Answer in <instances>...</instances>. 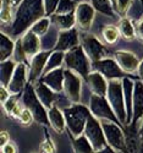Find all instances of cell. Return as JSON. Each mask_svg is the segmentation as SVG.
Returning <instances> with one entry per match:
<instances>
[{"label":"cell","instance_id":"cell-43","mask_svg":"<svg viewBox=\"0 0 143 153\" xmlns=\"http://www.w3.org/2000/svg\"><path fill=\"white\" fill-rule=\"evenodd\" d=\"M7 138H9V137H7ZM7 138H6V134L3 132V134H1V146H5V143L7 142Z\"/></svg>","mask_w":143,"mask_h":153},{"label":"cell","instance_id":"cell-1","mask_svg":"<svg viewBox=\"0 0 143 153\" xmlns=\"http://www.w3.org/2000/svg\"><path fill=\"white\" fill-rule=\"evenodd\" d=\"M43 0H22L12 25V33L19 36L44 15Z\"/></svg>","mask_w":143,"mask_h":153},{"label":"cell","instance_id":"cell-3","mask_svg":"<svg viewBox=\"0 0 143 153\" xmlns=\"http://www.w3.org/2000/svg\"><path fill=\"white\" fill-rule=\"evenodd\" d=\"M108 99H109V103L113 107L119 121L121 124H127V111H126V105H125L122 83H120L116 79L109 82Z\"/></svg>","mask_w":143,"mask_h":153},{"label":"cell","instance_id":"cell-19","mask_svg":"<svg viewBox=\"0 0 143 153\" xmlns=\"http://www.w3.org/2000/svg\"><path fill=\"white\" fill-rule=\"evenodd\" d=\"M64 79H65L64 70L58 68V69H54V70L49 71L48 74H45L42 81L45 85H48L51 90H54L55 92H60L64 90Z\"/></svg>","mask_w":143,"mask_h":153},{"label":"cell","instance_id":"cell-47","mask_svg":"<svg viewBox=\"0 0 143 153\" xmlns=\"http://www.w3.org/2000/svg\"><path fill=\"white\" fill-rule=\"evenodd\" d=\"M141 1H142V3H143V0H141Z\"/></svg>","mask_w":143,"mask_h":153},{"label":"cell","instance_id":"cell-24","mask_svg":"<svg viewBox=\"0 0 143 153\" xmlns=\"http://www.w3.org/2000/svg\"><path fill=\"white\" fill-rule=\"evenodd\" d=\"M51 21L64 31L70 30L76 22V15L73 12H71V14H54V16L51 17Z\"/></svg>","mask_w":143,"mask_h":153},{"label":"cell","instance_id":"cell-39","mask_svg":"<svg viewBox=\"0 0 143 153\" xmlns=\"http://www.w3.org/2000/svg\"><path fill=\"white\" fill-rule=\"evenodd\" d=\"M7 99H9V93H7V90L5 88V86H1V103L4 104Z\"/></svg>","mask_w":143,"mask_h":153},{"label":"cell","instance_id":"cell-14","mask_svg":"<svg viewBox=\"0 0 143 153\" xmlns=\"http://www.w3.org/2000/svg\"><path fill=\"white\" fill-rule=\"evenodd\" d=\"M76 45H79V32L75 28H70L60 33L58 43L55 45V50L64 52V50L72 49Z\"/></svg>","mask_w":143,"mask_h":153},{"label":"cell","instance_id":"cell-26","mask_svg":"<svg viewBox=\"0 0 143 153\" xmlns=\"http://www.w3.org/2000/svg\"><path fill=\"white\" fill-rule=\"evenodd\" d=\"M0 42H1L0 43V60L5 61L14 52V43L4 33L0 34Z\"/></svg>","mask_w":143,"mask_h":153},{"label":"cell","instance_id":"cell-11","mask_svg":"<svg viewBox=\"0 0 143 153\" xmlns=\"http://www.w3.org/2000/svg\"><path fill=\"white\" fill-rule=\"evenodd\" d=\"M94 17V7L88 4H80L76 9V21L79 27L83 31H88L90 28Z\"/></svg>","mask_w":143,"mask_h":153},{"label":"cell","instance_id":"cell-32","mask_svg":"<svg viewBox=\"0 0 143 153\" xmlns=\"http://www.w3.org/2000/svg\"><path fill=\"white\" fill-rule=\"evenodd\" d=\"M119 32H120V31L116 28V27H114V26H108V27L104 28V31H103V37H104V39H105L107 43L113 44V43L116 42V39H118Z\"/></svg>","mask_w":143,"mask_h":153},{"label":"cell","instance_id":"cell-29","mask_svg":"<svg viewBox=\"0 0 143 153\" xmlns=\"http://www.w3.org/2000/svg\"><path fill=\"white\" fill-rule=\"evenodd\" d=\"M92 4L97 11L103 12V14L109 15V16H113L111 0H92Z\"/></svg>","mask_w":143,"mask_h":153},{"label":"cell","instance_id":"cell-4","mask_svg":"<svg viewBox=\"0 0 143 153\" xmlns=\"http://www.w3.org/2000/svg\"><path fill=\"white\" fill-rule=\"evenodd\" d=\"M65 62L70 70L77 72L82 77L87 79L89 75V64L87 55L83 50V47L76 45L69 50V53L65 55Z\"/></svg>","mask_w":143,"mask_h":153},{"label":"cell","instance_id":"cell-25","mask_svg":"<svg viewBox=\"0 0 143 153\" xmlns=\"http://www.w3.org/2000/svg\"><path fill=\"white\" fill-rule=\"evenodd\" d=\"M72 145H73V149L76 152L80 153H90L94 152V147L90 143V141L88 140V137L86 135H80L77 138L72 140Z\"/></svg>","mask_w":143,"mask_h":153},{"label":"cell","instance_id":"cell-6","mask_svg":"<svg viewBox=\"0 0 143 153\" xmlns=\"http://www.w3.org/2000/svg\"><path fill=\"white\" fill-rule=\"evenodd\" d=\"M86 136L88 137V140L90 141V143L93 145L94 151L102 152L104 148L107 147V138H105V134H104L102 123H99L98 120H96L94 117L89 115L87 124H86V129H84Z\"/></svg>","mask_w":143,"mask_h":153},{"label":"cell","instance_id":"cell-15","mask_svg":"<svg viewBox=\"0 0 143 153\" xmlns=\"http://www.w3.org/2000/svg\"><path fill=\"white\" fill-rule=\"evenodd\" d=\"M24 85H26V66L23 62H20L16 66L14 75L11 77V81L7 86L9 92H11L12 94H17L23 90Z\"/></svg>","mask_w":143,"mask_h":153},{"label":"cell","instance_id":"cell-30","mask_svg":"<svg viewBox=\"0 0 143 153\" xmlns=\"http://www.w3.org/2000/svg\"><path fill=\"white\" fill-rule=\"evenodd\" d=\"M49 23H50V21L48 19H43L42 17V19H39L38 21H36L32 25V26H31V31L34 32L38 36H43L48 31V28H49Z\"/></svg>","mask_w":143,"mask_h":153},{"label":"cell","instance_id":"cell-21","mask_svg":"<svg viewBox=\"0 0 143 153\" xmlns=\"http://www.w3.org/2000/svg\"><path fill=\"white\" fill-rule=\"evenodd\" d=\"M133 86H135V83L131 80L124 79V81H122V90H124L125 105H126V111H127V124L132 121V111H133Z\"/></svg>","mask_w":143,"mask_h":153},{"label":"cell","instance_id":"cell-46","mask_svg":"<svg viewBox=\"0 0 143 153\" xmlns=\"http://www.w3.org/2000/svg\"><path fill=\"white\" fill-rule=\"evenodd\" d=\"M75 1H80V0H75Z\"/></svg>","mask_w":143,"mask_h":153},{"label":"cell","instance_id":"cell-34","mask_svg":"<svg viewBox=\"0 0 143 153\" xmlns=\"http://www.w3.org/2000/svg\"><path fill=\"white\" fill-rule=\"evenodd\" d=\"M12 4H10L7 0H3L1 5V20L3 22H9L11 20V14H12Z\"/></svg>","mask_w":143,"mask_h":153},{"label":"cell","instance_id":"cell-10","mask_svg":"<svg viewBox=\"0 0 143 153\" xmlns=\"http://www.w3.org/2000/svg\"><path fill=\"white\" fill-rule=\"evenodd\" d=\"M65 79H64V91L67 94V97L77 103L80 100L81 94V80L76 74H73L70 69L64 71Z\"/></svg>","mask_w":143,"mask_h":153},{"label":"cell","instance_id":"cell-38","mask_svg":"<svg viewBox=\"0 0 143 153\" xmlns=\"http://www.w3.org/2000/svg\"><path fill=\"white\" fill-rule=\"evenodd\" d=\"M136 32H137V36L141 38V39H143V19L137 23Z\"/></svg>","mask_w":143,"mask_h":153},{"label":"cell","instance_id":"cell-23","mask_svg":"<svg viewBox=\"0 0 143 153\" xmlns=\"http://www.w3.org/2000/svg\"><path fill=\"white\" fill-rule=\"evenodd\" d=\"M36 92H37L38 98H39L41 102L44 104V107L50 108L51 104H53V102H54V98H55V94L51 92V88L42 81L41 83H38V86L36 88Z\"/></svg>","mask_w":143,"mask_h":153},{"label":"cell","instance_id":"cell-17","mask_svg":"<svg viewBox=\"0 0 143 153\" xmlns=\"http://www.w3.org/2000/svg\"><path fill=\"white\" fill-rule=\"evenodd\" d=\"M49 52H42L38 53L33 56L32 62H31V71H30V81L33 82L39 77V75L42 71H44L47 61L49 59Z\"/></svg>","mask_w":143,"mask_h":153},{"label":"cell","instance_id":"cell-31","mask_svg":"<svg viewBox=\"0 0 143 153\" xmlns=\"http://www.w3.org/2000/svg\"><path fill=\"white\" fill-rule=\"evenodd\" d=\"M119 31L125 38H127V39H131V38H133V36H135V28L132 26V23L126 19L120 22Z\"/></svg>","mask_w":143,"mask_h":153},{"label":"cell","instance_id":"cell-12","mask_svg":"<svg viewBox=\"0 0 143 153\" xmlns=\"http://www.w3.org/2000/svg\"><path fill=\"white\" fill-rule=\"evenodd\" d=\"M83 49L86 50L88 56L93 61L100 60L107 53L105 48L102 45V43L97 39V38L90 37V36H86L83 38Z\"/></svg>","mask_w":143,"mask_h":153},{"label":"cell","instance_id":"cell-8","mask_svg":"<svg viewBox=\"0 0 143 153\" xmlns=\"http://www.w3.org/2000/svg\"><path fill=\"white\" fill-rule=\"evenodd\" d=\"M90 113H92L94 117L108 119V120H111L115 123L119 120L113 107L110 105L109 100H107L105 97L96 94V93L90 97Z\"/></svg>","mask_w":143,"mask_h":153},{"label":"cell","instance_id":"cell-35","mask_svg":"<svg viewBox=\"0 0 143 153\" xmlns=\"http://www.w3.org/2000/svg\"><path fill=\"white\" fill-rule=\"evenodd\" d=\"M60 3V0H44V9L47 15H51L54 11H56V7Z\"/></svg>","mask_w":143,"mask_h":153},{"label":"cell","instance_id":"cell-7","mask_svg":"<svg viewBox=\"0 0 143 153\" xmlns=\"http://www.w3.org/2000/svg\"><path fill=\"white\" fill-rule=\"evenodd\" d=\"M102 126L104 134H105V138L109 146H111L113 148L118 149V151H126V141H125V136L121 131L120 127L116 125L115 121H107L103 120L102 121Z\"/></svg>","mask_w":143,"mask_h":153},{"label":"cell","instance_id":"cell-5","mask_svg":"<svg viewBox=\"0 0 143 153\" xmlns=\"http://www.w3.org/2000/svg\"><path fill=\"white\" fill-rule=\"evenodd\" d=\"M23 104L27 109H30L33 118L38 123H42V124L49 123V118H48V114L45 111L44 104L41 102V99L38 98L37 92L33 90V87L31 85H28L27 87H26V90H24Z\"/></svg>","mask_w":143,"mask_h":153},{"label":"cell","instance_id":"cell-42","mask_svg":"<svg viewBox=\"0 0 143 153\" xmlns=\"http://www.w3.org/2000/svg\"><path fill=\"white\" fill-rule=\"evenodd\" d=\"M7 1L10 3V4H12V6H17V5H20L21 4V1H22V0H7Z\"/></svg>","mask_w":143,"mask_h":153},{"label":"cell","instance_id":"cell-2","mask_svg":"<svg viewBox=\"0 0 143 153\" xmlns=\"http://www.w3.org/2000/svg\"><path fill=\"white\" fill-rule=\"evenodd\" d=\"M66 124L72 135L80 136L86 129L87 120L90 115V111L83 105H72L64 110Z\"/></svg>","mask_w":143,"mask_h":153},{"label":"cell","instance_id":"cell-16","mask_svg":"<svg viewBox=\"0 0 143 153\" xmlns=\"http://www.w3.org/2000/svg\"><path fill=\"white\" fill-rule=\"evenodd\" d=\"M143 118V82H135L133 86V111L132 121L136 123Z\"/></svg>","mask_w":143,"mask_h":153},{"label":"cell","instance_id":"cell-37","mask_svg":"<svg viewBox=\"0 0 143 153\" xmlns=\"http://www.w3.org/2000/svg\"><path fill=\"white\" fill-rule=\"evenodd\" d=\"M130 4H131V0H118L116 7H118L120 14H125L127 11V9L130 7Z\"/></svg>","mask_w":143,"mask_h":153},{"label":"cell","instance_id":"cell-22","mask_svg":"<svg viewBox=\"0 0 143 153\" xmlns=\"http://www.w3.org/2000/svg\"><path fill=\"white\" fill-rule=\"evenodd\" d=\"M48 118H49V124L56 132L61 134L65 130L66 119H65V115L56 107H50V109L48 111Z\"/></svg>","mask_w":143,"mask_h":153},{"label":"cell","instance_id":"cell-27","mask_svg":"<svg viewBox=\"0 0 143 153\" xmlns=\"http://www.w3.org/2000/svg\"><path fill=\"white\" fill-rule=\"evenodd\" d=\"M64 60H65L64 53L61 52V50H55L54 53H51V54L49 55V59H48V61H47L44 72L48 74V72L51 71V70L58 69V68L61 65V64H62Z\"/></svg>","mask_w":143,"mask_h":153},{"label":"cell","instance_id":"cell-28","mask_svg":"<svg viewBox=\"0 0 143 153\" xmlns=\"http://www.w3.org/2000/svg\"><path fill=\"white\" fill-rule=\"evenodd\" d=\"M15 69H16L15 64L10 60H5L1 62V86H5V87L9 86Z\"/></svg>","mask_w":143,"mask_h":153},{"label":"cell","instance_id":"cell-36","mask_svg":"<svg viewBox=\"0 0 143 153\" xmlns=\"http://www.w3.org/2000/svg\"><path fill=\"white\" fill-rule=\"evenodd\" d=\"M19 118H20V120H21L23 124H31L32 119H34L33 115H32V113H31L30 109H27V108L23 109V110H21Z\"/></svg>","mask_w":143,"mask_h":153},{"label":"cell","instance_id":"cell-44","mask_svg":"<svg viewBox=\"0 0 143 153\" xmlns=\"http://www.w3.org/2000/svg\"><path fill=\"white\" fill-rule=\"evenodd\" d=\"M139 136H141V138L143 140V121H142L141 127H139Z\"/></svg>","mask_w":143,"mask_h":153},{"label":"cell","instance_id":"cell-33","mask_svg":"<svg viewBox=\"0 0 143 153\" xmlns=\"http://www.w3.org/2000/svg\"><path fill=\"white\" fill-rule=\"evenodd\" d=\"M75 10V0H60L55 14H71Z\"/></svg>","mask_w":143,"mask_h":153},{"label":"cell","instance_id":"cell-40","mask_svg":"<svg viewBox=\"0 0 143 153\" xmlns=\"http://www.w3.org/2000/svg\"><path fill=\"white\" fill-rule=\"evenodd\" d=\"M3 152H9V153H12V152H15V147L7 143L6 146H3Z\"/></svg>","mask_w":143,"mask_h":153},{"label":"cell","instance_id":"cell-20","mask_svg":"<svg viewBox=\"0 0 143 153\" xmlns=\"http://www.w3.org/2000/svg\"><path fill=\"white\" fill-rule=\"evenodd\" d=\"M115 58L118 64L121 66V69L126 72H133L136 69H138L139 62L137 60V58L130 52H116L115 53Z\"/></svg>","mask_w":143,"mask_h":153},{"label":"cell","instance_id":"cell-13","mask_svg":"<svg viewBox=\"0 0 143 153\" xmlns=\"http://www.w3.org/2000/svg\"><path fill=\"white\" fill-rule=\"evenodd\" d=\"M19 47L22 49V52L26 56L38 54V50H39V47H41L38 34H36L32 31L27 32L22 37V39L19 42Z\"/></svg>","mask_w":143,"mask_h":153},{"label":"cell","instance_id":"cell-9","mask_svg":"<svg viewBox=\"0 0 143 153\" xmlns=\"http://www.w3.org/2000/svg\"><path fill=\"white\" fill-rule=\"evenodd\" d=\"M93 68H94V70L103 74L107 79L114 80V79H119V77H122L124 76V70L118 64V61H115L113 59L97 60L93 64Z\"/></svg>","mask_w":143,"mask_h":153},{"label":"cell","instance_id":"cell-18","mask_svg":"<svg viewBox=\"0 0 143 153\" xmlns=\"http://www.w3.org/2000/svg\"><path fill=\"white\" fill-rule=\"evenodd\" d=\"M88 85L89 87L92 88V91L96 93V94H99V96H103L105 97L108 94V83L104 79V75L100 74L99 71L98 72H92L88 75Z\"/></svg>","mask_w":143,"mask_h":153},{"label":"cell","instance_id":"cell-41","mask_svg":"<svg viewBox=\"0 0 143 153\" xmlns=\"http://www.w3.org/2000/svg\"><path fill=\"white\" fill-rule=\"evenodd\" d=\"M138 74H139V76L143 79V60L139 62V65H138Z\"/></svg>","mask_w":143,"mask_h":153},{"label":"cell","instance_id":"cell-45","mask_svg":"<svg viewBox=\"0 0 143 153\" xmlns=\"http://www.w3.org/2000/svg\"><path fill=\"white\" fill-rule=\"evenodd\" d=\"M111 3H113L114 5H116V3H118V0H111Z\"/></svg>","mask_w":143,"mask_h":153}]
</instances>
